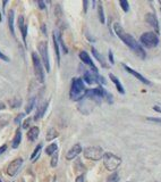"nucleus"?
I'll return each instance as SVG.
<instances>
[{"mask_svg": "<svg viewBox=\"0 0 161 182\" xmlns=\"http://www.w3.org/2000/svg\"><path fill=\"white\" fill-rule=\"evenodd\" d=\"M114 30H115L116 35L128 47L129 49H132V50L139 57H141L142 59L145 58V51H144V49L142 48V46H141L140 43L137 42L130 34H128V33L126 32L119 23H115V24H114Z\"/></svg>", "mask_w": 161, "mask_h": 182, "instance_id": "nucleus-1", "label": "nucleus"}, {"mask_svg": "<svg viewBox=\"0 0 161 182\" xmlns=\"http://www.w3.org/2000/svg\"><path fill=\"white\" fill-rule=\"evenodd\" d=\"M87 89L84 86V82L81 77H75L73 79L72 86H70V91H69V97L72 100L74 101H79L82 100L86 95Z\"/></svg>", "mask_w": 161, "mask_h": 182, "instance_id": "nucleus-2", "label": "nucleus"}, {"mask_svg": "<svg viewBox=\"0 0 161 182\" xmlns=\"http://www.w3.org/2000/svg\"><path fill=\"white\" fill-rule=\"evenodd\" d=\"M102 160L105 167L110 172H115L121 164V158L112 152H105Z\"/></svg>", "mask_w": 161, "mask_h": 182, "instance_id": "nucleus-3", "label": "nucleus"}, {"mask_svg": "<svg viewBox=\"0 0 161 182\" xmlns=\"http://www.w3.org/2000/svg\"><path fill=\"white\" fill-rule=\"evenodd\" d=\"M105 151L101 147L99 146H91V147H86L85 149L83 150V155L86 160L90 161H100L103 157Z\"/></svg>", "mask_w": 161, "mask_h": 182, "instance_id": "nucleus-4", "label": "nucleus"}, {"mask_svg": "<svg viewBox=\"0 0 161 182\" xmlns=\"http://www.w3.org/2000/svg\"><path fill=\"white\" fill-rule=\"evenodd\" d=\"M140 42L148 47V48H154L159 44V38L157 35V33L154 32H145L141 35Z\"/></svg>", "mask_w": 161, "mask_h": 182, "instance_id": "nucleus-5", "label": "nucleus"}, {"mask_svg": "<svg viewBox=\"0 0 161 182\" xmlns=\"http://www.w3.org/2000/svg\"><path fill=\"white\" fill-rule=\"evenodd\" d=\"M32 62H33V67H34V74L36 76L38 81L43 83L44 82V71H43L42 63L39 58V56L36 53H32Z\"/></svg>", "mask_w": 161, "mask_h": 182, "instance_id": "nucleus-6", "label": "nucleus"}, {"mask_svg": "<svg viewBox=\"0 0 161 182\" xmlns=\"http://www.w3.org/2000/svg\"><path fill=\"white\" fill-rule=\"evenodd\" d=\"M38 49H39V53H40V56H41L42 63L45 66L47 72H50V62H49V54H48V43L44 42V41L40 42L39 46H38Z\"/></svg>", "mask_w": 161, "mask_h": 182, "instance_id": "nucleus-7", "label": "nucleus"}, {"mask_svg": "<svg viewBox=\"0 0 161 182\" xmlns=\"http://www.w3.org/2000/svg\"><path fill=\"white\" fill-rule=\"evenodd\" d=\"M22 165H23V158H21V157L15 158L14 161L9 163V165L7 167V174L9 176H15L17 174L18 170L21 169Z\"/></svg>", "mask_w": 161, "mask_h": 182, "instance_id": "nucleus-8", "label": "nucleus"}, {"mask_svg": "<svg viewBox=\"0 0 161 182\" xmlns=\"http://www.w3.org/2000/svg\"><path fill=\"white\" fill-rule=\"evenodd\" d=\"M100 77L98 73L93 72V71H85V73L83 75V81H85L87 84L92 86L95 83H100Z\"/></svg>", "mask_w": 161, "mask_h": 182, "instance_id": "nucleus-9", "label": "nucleus"}, {"mask_svg": "<svg viewBox=\"0 0 161 182\" xmlns=\"http://www.w3.org/2000/svg\"><path fill=\"white\" fill-rule=\"evenodd\" d=\"M145 22L152 26L153 29H154V31L157 33L160 32V27H159V22H158V18H157V16H155V14H153V13H148L146 15H145Z\"/></svg>", "mask_w": 161, "mask_h": 182, "instance_id": "nucleus-10", "label": "nucleus"}, {"mask_svg": "<svg viewBox=\"0 0 161 182\" xmlns=\"http://www.w3.org/2000/svg\"><path fill=\"white\" fill-rule=\"evenodd\" d=\"M79 58H81V60L84 63L85 65H87V66H90L91 67V70L93 71V72H95V73H98V68L97 66L93 64V60L91 59V57H90V55L87 54L86 51H81L79 53Z\"/></svg>", "mask_w": 161, "mask_h": 182, "instance_id": "nucleus-11", "label": "nucleus"}, {"mask_svg": "<svg viewBox=\"0 0 161 182\" xmlns=\"http://www.w3.org/2000/svg\"><path fill=\"white\" fill-rule=\"evenodd\" d=\"M81 152H82V146H81L79 143H76V145H74L70 149L67 151V154H66V160L72 161V160H74L75 157H77Z\"/></svg>", "mask_w": 161, "mask_h": 182, "instance_id": "nucleus-12", "label": "nucleus"}, {"mask_svg": "<svg viewBox=\"0 0 161 182\" xmlns=\"http://www.w3.org/2000/svg\"><path fill=\"white\" fill-rule=\"evenodd\" d=\"M123 66H124V68H125V70H126V71L128 72L129 74L134 75V76H135V77H136L137 80H140L142 83H144V84H150V81H149L148 79H145V77H144V76H143L142 74H140L139 72H136L135 70H133V68L128 67L127 65H123Z\"/></svg>", "mask_w": 161, "mask_h": 182, "instance_id": "nucleus-13", "label": "nucleus"}, {"mask_svg": "<svg viewBox=\"0 0 161 182\" xmlns=\"http://www.w3.org/2000/svg\"><path fill=\"white\" fill-rule=\"evenodd\" d=\"M39 134H40V129L38 128V126H33L27 132V138H29L30 141H35V140L38 139Z\"/></svg>", "mask_w": 161, "mask_h": 182, "instance_id": "nucleus-14", "label": "nucleus"}, {"mask_svg": "<svg viewBox=\"0 0 161 182\" xmlns=\"http://www.w3.org/2000/svg\"><path fill=\"white\" fill-rule=\"evenodd\" d=\"M48 105H49V101H45V103H43L41 106H39L38 110H36V114L34 116L35 121H38V119H40L41 117H43V115H44V113H45V110L48 108Z\"/></svg>", "mask_w": 161, "mask_h": 182, "instance_id": "nucleus-15", "label": "nucleus"}, {"mask_svg": "<svg viewBox=\"0 0 161 182\" xmlns=\"http://www.w3.org/2000/svg\"><path fill=\"white\" fill-rule=\"evenodd\" d=\"M109 77H110V80L112 81V83L116 86V88H117V90H118L119 93H121V95H124L125 93V90H124V86H121V83H120V81L118 80V77L117 76H115L114 74H109Z\"/></svg>", "mask_w": 161, "mask_h": 182, "instance_id": "nucleus-16", "label": "nucleus"}, {"mask_svg": "<svg viewBox=\"0 0 161 182\" xmlns=\"http://www.w3.org/2000/svg\"><path fill=\"white\" fill-rule=\"evenodd\" d=\"M91 51H92L93 56L95 57V59H97L98 62H99V63L101 64V66H102V67H108V65L106 64V60H105V58L102 57V55L99 54V51H98V50L95 49V48H94V47H92Z\"/></svg>", "mask_w": 161, "mask_h": 182, "instance_id": "nucleus-17", "label": "nucleus"}, {"mask_svg": "<svg viewBox=\"0 0 161 182\" xmlns=\"http://www.w3.org/2000/svg\"><path fill=\"white\" fill-rule=\"evenodd\" d=\"M52 40H54V51H56V57H57V62L58 65H60V51H59V43L57 40V37H56V32H52Z\"/></svg>", "mask_w": 161, "mask_h": 182, "instance_id": "nucleus-18", "label": "nucleus"}, {"mask_svg": "<svg viewBox=\"0 0 161 182\" xmlns=\"http://www.w3.org/2000/svg\"><path fill=\"white\" fill-rule=\"evenodd\" d=\"M21 141H22V132H21V130H20V129H17L16 134H15L14 140H13V148H14V149L18 148V146H20Z\"/></svg>", "mask_w": 161, "mask_h": 182, "instance_id": "nucleus-19", "label": "nucleus"}, {"mask_svg": "<svg viewBox=\"0 0 161 182\" xmlns=\"http://www.w3.org/2000/svg\"><path fill=\"white\" fill-rule=\"evenodd\" d=\"M58 137V132H57V130L54 128H50L48 130V132H47V137H45V139L47 141H51V140L56 139Z\"/></svg>", "mask_w": 161, "mask_h": 182, "instance_id": "nucleus-20", "label": "nucleus"}, {"mask_svg": "<svg viewBox=\"0 0 161 182\" xmlns=\"http://www.w3.org/2000/svg\"><path fill=\"white\" fill-rule=\"evenodd\" d=\"M8 27L10 30V33L15 35V30H14V11H9L8 13Z\"/></svg>", "mask_w": 161, "mask_h": 182, "instance_id": "nucleus-21", "label": "nucleus"}, {"mask_svg": "<svg viewBox=\"0 0 161 182\" xmlns=\"http://www.w3.org/2000/svg\"><path fill=\"white\" fill-rule=\"evenodd\" d=\"M54 32H56V37H57L58 43L60 44V47H61V49H63L64 54H67V53H68V49H67V47H66V44H65L64 40H63V38H61V34H60V33H58L57 31H54Z\"/></svg>", "mask_w": 161, "mask_h": 182, "instance_id": "nucleus-22", "label": "nucleus"}, {"mask_svg": "<svg viewBox=\"0 0 161 182\" xmlns=\"http://www.w3.org/2000/svg\"><path fill=\"white\" fill-rule=\"evenodd\" d=\"M57 150H58L57 143H51V145H49V146L45 148V154L49 155V156H52L54 152H57Z\"/></svg>", "mask_w": 161, "mask_h": 182, "instance_id": "nucleus-23", "label": "nucleus"}, {"mask_svg": "<svg viewBox=\"0 0 161 182\" xmlns=\"http://www.w3.org/2000/svg\"><path fill=\"white\" fill-rule=\"evenodd\" d=\"M99 7H98V14H99V20L102 24L106 23V18H105V13H103V7H102V4L99 1Z\"/></svg>", "mask_w": 161, "mask_h": 182, "instance_id": "nucleus-24", "label": "nucleus"}, {"mask_svg": "<svg viewBox=\"0 0 161 182\" xmlns=\"http://www.w3.org/2000/svg\"><path fill=\"white\" fill-rule=\"evenodd\" d=\"M34 104H35V97H32V98L29 100V103H27V105H26V108H25V112H26L27 114H30V113L32 112V109L34 108Z\"/></svg>", "mask_w": 161, "mask_h": 182, "instance_id": "nucleus-25", "label": "nucleus"}, {"mask_svg": "<svg viewBox=\"0 0 161 182\" xmlns=\"http://www.w3.org/2000/svg\"><path fill=\"white\" fill-rule=\"evenodd\" d=\"M41 149H42V145L40 143V145H38V147L34 149V151H33V154L31 155V161L34 162L38 157H39V155H40V151H41Z\"/></svg>", "mask_w": 161, "mask_h": 182, "instance_id": "nucleus-26", "label": "nucleus"}, {"mask_svg": "<svg viewBox=\"0 0 161 182\" xmlns=\"http://www.w3.org/2000/svg\"><path fill=\"white\" fill-rule=\"evenodd\" d=\"M22 104V100L20 98H15V99H11L10 101H9V105H10L11 108H17L20 107Z\"/></svg>", "mask_w": 161, "mask_h": 182, "instance_id": "nucleus-27", "label": "nucleus"}, {"mask_svg": "<svg viewBox=\"0 0 161 182\" xmlns=\"http://www.w3.org/2000/svg\"><path fill=\"white\" fill-rule=\"evenodd\" d=\"M107 182H119V175L117 172H114L111 175H109L107 179Z\"/></svg>", "mask_w": 161, "mask_h": 182, "instance_id": "nucleus-28", "label": "nucleus"}, {"mask_svg": "<svg viewBox=\"0 0 161 182\" xmlns=\"http://www.w3.org/2000/svg\"><path fill=\"white\" fill-rule=\"evenodd\" d=\"M119 5H120V7L123 8V11H125V13H127L129 11V2L128 1H126V0H120L119 1Z\"/></svg>", "mask_w": 161, "mask_h": 182, "instance_id": "nucleus-29", "label": "nucleus"}, {"mask_svg": "<svg viewBox=\"0 0 161 182\" xmlns=\"http://www.w3.org/2000/svg\"><path fill=\"white\" fill-rule=\"evenodd\" d=\"M21 33H22V38H23V41H24V43L26 44V35H27V26L24 24L23 26H22L21 29Z\"/></svg>", "mask_w": 161, "mask_h": 182, "instance_id": "nucleus-30", "label": "nucleus"}, {"mask_svg": "<svg viewBox=\"0 0 161 182\" xmlns=\"http://www.w3.org/2000/svg\"><path fill=\"white\" fill-rule=\"evenodd\" d=\"M57 164H58V152H54V155H52V158H51L50 165H51V167H56Z\"/></svg>", "mask_w": 161, "mask_h": 182, "instance_id": "nucleus-31", "label": "nucleus"}, {"mask_svg": "<svg viewBox=\"0 0 161 182\" xmlns=\"http://www.w3.org/2000/svg\"><path fill=\"white\" fill-rule=\"evenodd\" d=\"M38 5H39V8L40 9H45V2L42 0H38Z\"/></svg>", "mask_w": 161, "mask_h": 182, "instance_id": "nucleus-32", "label": "nucleus"}, {"mask_svg": "<svg viewBox=\"0 0 161 182\" xmlns=\"http://www.w3.org/2000/svg\"><path fill=\"white\" fill-rule=\"evenodd\" d=\"M17 24H18V27H20V29H21L22 26L24 25V17H23V16H20V17H18Z\"/></svg>", "mask_w": 161, "mask_h": 182, "instance_id": "nucleus-33", "label": "nucleus"}, {"mask_svg": "<svg viewBox=\"0 0 161 182\" xmlns=\"http://www.w3.org/2000/svg\"><path fill=\"white\" fill-rule=\"evenodd\" d=\"M30 122H31V119H30V118L25 119V121H24V123H23V126H22V128H23V129H27L29 126H30Z\"/></svg>", "mask_w": 161, "mask_h": 182, "instance_id": "nucleus-34", "label": "nucleus"}, {"mask_svg": "<svg viewBox=\"0 0 161 182\" xmlns=\"http://www.w3.org/2000/svg\"><path fill=\"white\" fill-rule=\"evenodd\" d=\"M108 54H109V60H110V63H111V64H114V63H115V60H114V56H112V51H111L110 49H109V53H108Z\"/></svg>", "mask_w": 161, "mask_h": 182, "instance_id": "nucleus-35", "label": "nucleus"}, {"mask_svg": "<svg viewBox=\"0 0 161 182\" xmlns=\"http://www.w3.org/2000/svg\"><path fill=\"white\" fill-rule=\"evenodd\" d=\"M0 59H2V60H5V62H9V58L6 56V55H3L1 51H0Z\"/></svg>", "mask_w": 161, "mask_h": 182, "instance_id": "nucleus-36", "label": "nucleus"}, {"mask_svg": "<svg viewBox=\"0 0 161 182\" xmlns=\"http://www.w3.org/2000/svg\"><path fill=\"white\" fill-rule=\"evenodd\" d=\"M148 121H152V122H157V123H161V118H154V117H146Z\"/></svg>", "mask_w": 161, "mask_h": 182, "instance_id": "nucleus-37", "label": "nucleus"}, {"mask_svg": "<svg viewBox=\"0 0 161 182\" xmlns=\"http://www.w3.org/2000/svg\"><path fill=\"white\" fill-rule=\"evenodd\" d=\"M75 182H84V175L82 174V175H78L77 178H76Z\"/></svg>", "mask_w": 161, "mask_h": 182, "instance_id": "nucleus-38", "label": "nucleus"}, {"mask_svg": "<svg viewBox=\"0 0 161 182\" xmlns=\"http://www.w3.org/2000/svg\"><path fill=\"white\" fill-rule=\"evenodd\" d=\"M6 149H7V145H2V146L0 147V155L3 154V152L6 151Z\"/></svg>", "mask_w": 161, "mask_h": 182, "instance_id": "nucleus-39", "label": "nucleus"}, {"mask_svg": "<svg viewBox=\"0 0 161 182\" xmlns=\"http://www.w3.org/2000/svg\"><path fill=\"white\" fill-rule=\"evenodd\" d=\"M22 117H24V114H20V115L17 116V118L15 119V122H16V123H20V122H21V119H22Z\"/></svg>", "mask_w": 161, "mask_h": 182, "instance_id": "nucleus-40", "label": "nucleus"}, {"mask_svg": "<svg viewBox=\"0 0 161 182\" xmlns=\"http://www.w3.org/2000/svg\"><path fill=\"white\" fill-rule=\"evenodd\" d=\"M83 5H84V13L87 11V5H89V1H83Z\"/></svg>", "mask_w": 161, "mask_h": 182, "instance_id": "nucleus-41", "label": "nucleus"}, {"mask_svg": "<svg viewBox=\"0 0 161 182\" xmlns=\"http://www.w3.org/2000/svg\"><path fill=\"white\" fill-rule=\"evenodd\" d=\"M6 106H5V104L3 103H0V110H2V109H5Z\"/></svg>", "mask_w": 161, "mask_h": 182, "instance_id": "nucleus-42", "label": "nucleus"}, {"mask_svg": "<svg viewBox=\"0 0 161 182\" xmlns=\"http://www.w3.org/2000/svg\"><path fill=\"white\" fill-rule=\"evenodd\" d=\"M45 25H42V31H43V33H45L47 32V30H45V27H44Z\"/></svg>", "mask_w": 161, "mask_h": 182, "instance_id": "nucleus-43", "label": "nucleus"}, {"mask_svg": "<svg viewBox=\"0 0 161 182\" xmlns=\"http://www.w3.org/2000/svg\"><path fill=\"white\" fill-rule=\"evenodd\" d=\"M2 21V17H1V13H0V22Z\"/></svg>", "mask_w": 161, "mask_h": 182, "instance_id": "nucleus-44", "label": "nucleus"}, {"mask_svg": "<svg viewBox=\"0 0 161 182\" xmlns=\"http://www.w3.org/2000/svg\"><path fill=\"white\" fill-rule=\"evenodd\" d=\"M0 182H1V180H0Z\"/></svg>", "mask_w": 161, "mask_h": 182, "instance_id": "nucleus-45", "label": "nucleus"}]
</instances>
